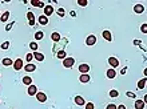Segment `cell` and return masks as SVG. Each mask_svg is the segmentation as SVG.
Masks as SVG:
<instances>
[{
  "label": "cell",
  "instance_id": "cell-15",
  "mask_svg": "<svg viewBox=\"0 0 147 109\" xmlns=\"http://www.w3.org/2000/svg\"><path fill=\"white\" fill-rule=\"evenodd\" d=\"M116 76V72L114 71V69H108V71H107V77L108 78H114Z\"/></svg>",
  "mask_w": 147,
  "mask_h": 109
},
{
  "label": "cell",
  "instance_id": "cell-23",
  "mask_svg": "<svg viewBox=\"0 0 147 109\" xmlns=\"http://www.w3.org/2000/svg\"><path fill=\"white\" fill-rule=\"evenodd\" d=\"M144 86H146V78H142V80L138 82V88H139V89H143Z\"/></svg>",
  "mask_w": 147,
  "mask_h": 109
},
{
  "label": "cell",
  "instance_id": "cell-31",
  "mask_svg": "<svg viewBox=\"0 0 147 109\" xmlns=\"http://www.w3.org/2000/svg\"><path fill=\"white\" fill-rule=\"evenodd\" d=\"M0 47H1V49H7V48L10 47V43H8V41H5V43H3Z\"/></svg>",
  "mask_w": 147,
  "mask_h": 109
},
{
  "label": "cell",
  "instance_id": "cell-26",
  "mask_svg": "<svg viewBox=\"0 0 147 109\" xmlns=\"http://www.w3.org/2000/svg\"><path fill=\"white\" fill-rule=\"evenodd\" d=\"M43 37H44V33H43V32H36V35H35V39H36V40H41Z\"/></svg>",
  "mask_w": 147,
  "mask_h": 109
},
{
  "label": "cell",
  "instance_id": "cell-14",
  "mask_svg": "<svg viewBox=\"0 0 147 109\" xmlns=\"http://www.w3.org/2000/svg\"><path fill=\"white\" fill-rule=\"evenodd\" d=\"M31 4L34 7H38V8H41L43 7V1H39V0H32Z\"/></svg>",
  "mask_w": 147,
  "mask_h": 109
},
{
  "label": "cell",
  "instance_id": "cell-34",
  "mask_svg": "<svg viewBox=\"0 0 147 109\" xmlns=\"http://www.w3.org/2000/svg\"><path fill=\"white\" fill-rule=\"evenodd\" d=\"M86 109H94V104H92V102H88V104H86Z\"/></svg>",
  "mask_w": 147,
  "mask_h": 109
},
{
  "label": "cell",
  "instance_id": "cell-5",
  "mask_svg": "<svg viewBox=\"0 0 147 109\" xmlns=\"http://www.w3.org/2000/svg\"><path fill=\"white\" fill-rule=\"evenodd\" d=\"M52 12H54V7H52V5H46L44 7V16L52 15Z\"/></svg>",
  "mask_w": 147,
  "mask_h": 109
},
{
  "label": "cell",
  "instance_id": "cell-1",
  "mask_svg": "<svg viewBox=\"0 0 147 109\" xmlns=\"http://www.w3.org/2000/svg\"><path fill=\"white\" fill-rule=\"evenodd\" d=\"M74 64H75V59L74 57H66L63 60V67L64 68H71Z\"/></svg>",
  "mask_w": 147,
  "mask_h": 109
},
{
  "label": "cell",
  "instance_id": "cell-12",
  "mask_svg": "<svg viewBox=\"0 0 147 109\" xmlns=\"http://www.w3.org/2000/svg\"><path fill=\"white\" fill-rule=\"evenodd\" d=\"M143 9H144V7L142 5V4H137V5L134 7V11H135L137 14H142V12H143Z\"/></svg>",
  "mask_w": 147,
  "mask_h": 109
},
{
  "label": "cell",
  "instance_id": "cell-25",
  "mask_svg": "<svg viewBox=\"0 0 147 109\" xmlns=\"http://www.w3.org/2000/svg\"><path fill=\"white\" fill-rule=\"evenodd\" d=\"M118 96H119V92L116 89H111L110 91V97H118Z\"/></svg>",
  "mask_w": 147,
  "mask_h": 109
},
{
  "label": "cell",
  "instance_id": "cell-3",
  "mask_svg": "<svg viewBox=\"0 0 147 109\" xmlns=\"http://www.w3.org/2000/svg\"><path fill=\"white\" fill-rule=\"evenodd\" d=\"M14 68L16 69V71H20V69L23 68V60H21V59H17L16 61L14 63Z\"/></svg>",
  "mask_w": 147,
  "mask_h": 109
},
{
  "label": "cell",
  "instance_id": "cell-30",
  "mask_svg": "<svg viewBox=\"0 0 147 109\" xmlns=\"http://www.w3.org/2000/svg\"><path fill=\"white\" fill-rule=\"evenodd\" d=\"M58 15H59L60 17L64 16V8H59V9H58Z\"/></svg>",
  "mask_w": 147,
  "mask_h": 109
},
{
  "label": "cell",
  "instance_id": "cell-36",
  "mask_svg": "<svg viewBox=\"0 0 147 109\" xmlns=\"http://www.w3.org/2000/svg\"><path fill=\"white\" fill-rule=\"evenodd\" d=\"M126 95H127V97H132V99H135V95H134L132 92H127Z\"/></svg>",
  "mask_w": 147,
  "mask_h": 109
},
{
  "label": "cell",
  "instance_id": "cell-7",
  "mask_svg": "<svg viewBox=\"0 0 147 109\" xmlns=\"http://www.w3.org/2000/svg\"><path fill=\"white\" fill-rule=\"evenodd\" d=\"M144 108V101L143 100H137L135 101V109H143Z\"/></svg>",
  "mask_w": 147,
  "mask_h": 109
},
{
  "label": "cell",
  "instance_id": "cell-38",
  "mask_svg": "<svg viewBox=\"0 0 147 109\" xmlns=\"http://www.w3.org/2000/svg\"><path fill=\"white\" fill-rule=\"evenodd\" d=\"M12 24H14V23H11L10 25H7V27H5V31H10L11 28H12Z\"/></svg>",
  "mask_w": 147,
  "mask_h": 109
},
{
  "label": "cell",
  "instance_id": "cell-32",
  "mask_svg": "<svg viewBox=\"0 0 147 109\" xmlns=\"http://www.w3.org/2000/svg\"><path fill=\"white\" fill-rule=\"evenodd\" d=\"M140 31L143 32V33H146V32H147V24H143V25L140 27Z\"/></svg>",
  "mask_w": 147,
  "mask_h": 109
},
{
  "label": "cell",
  "instance_id": "cell-2",
  "mask_svg": "<svg viewBox=\"0 0 147 109\" xmlns=\"http://www.w3.org/2000/svg\"><path fill=\"white\" fill-rule=\"evenodd\" d=\"M86 44L87 45H94V44H96V36H94V35H90L86 39Z\"/></svg>",
  "mask_w": 147,
  "mask_h": 109
},
{
  "label": "cell",
  "instance_id": "cell-17",
  "mask_svg": "<svg viewBox=\"0 0 147 109\" xmlns=\"http://www.w3.org/2000/svg\"><path fill=\"white\" fill-rule=\"evenodd\" d=\"M56 56H58L59 59H62V60H64L67 54H66V51H64V49H62V51H59L58 53H56Z\"/></svg>",
  "mask_w": 147,
  "mask_h": 109
},
{
  "label": "cell",
  "instance_id": "cell-18",
  "mask_svg": "<svg viewBox=\"0 0 147 109\" xmlns=\"http://www.w3.org/2000/svg\"><path fill=\"white\" fill-rule=\"evenodd\" d=\"M8 17H10V12H4V14L0 16V20L3 21V23H5V21L8 20Z\"/></svg>",
  "mask_w": 147,
  "mask_h": 109
},
{
  "label": "cell",
  "instance_id": "cell-4",
  "mask_svg": "<svg viewBox=\"0 0 147 109\" xmlns=\"http://www.w3.org/2000/svg\"><path fill=\"white\" fill-rule=\"evenodd\" d=\"M108 64L111 65V67H114V68H116L118 65H119V60L116 57H110L108 59Z\"/></svg>",
  "mask_w": 147,
  "mask_h": 109
},
{
  "label": "cell",
  "instance_id": "cell-28",
  "mask_svg": "<svg viewBox=\"0 0 147 109\" xmlns=\"http://www.w3.org/2000/svg\"><path fill=\"white\" fill-rule=\"evenodd\" d=\"M27 17H28V20L30 21H35V17H34V14H32V12H28Z\"/></svg>",
  "mask_w": 147,
  "mask_h": 109
},
{
  "label": "cell",
  "instance_id": "cell-35",
  "mask_svg": "<svg viewBox=\"0 0 147 109\" xmlns=\"http://www.w3.org/2000/svg\"><path fill=\"white\" fill-rule=\"evenodd\" d=\"M106 109H116V105H115V104H108Z\"/></svg>",
  "mask_w": 147,
  "mask_h": 109
},
{
  "label": "cell",
  "instance_id": "cell-10",
  "mask_svg": "<svg viewBox=\"0 0 147 109\" xmlns=\"http://www.w3.org/2000/svg\"><path fill=\"white\" fill-rule=\"evenodd\" d=\"M79 71L82 72V73H87V72L90 71V67L87 64H82L80 67H79Z\"/></svg>",
  "mask_w": 147,
  "mask_h": 109
},
{
  "label": "cell",
  "instance_id": "cell-29",
  "mask_svg": "<svg viewBox=\"0 0 147 109\" xmlns=\"http://www.w3.org/2000/svg\"><path fill=\"white\" fill-rule=\"evenodd\" d=\"M78 4L79 5H82V7H86V5H87V0H78Z\"/></svg>",
  "mask_w": 147,
  "mask_h": 109
},
{
  "label": "cell",
  "instance_id": "cell-24",
  "mask_svg": "<svg viewBox=\"0 0 147 109\" xmlns=\"http://www.w3.org/2000/svg\"><path fill=\"white\" fill-rule=\"evenodd\" d=\"M3 65H5V67H8V65H12V60H11L10 57L3 59Z\"/></svg>",
  "mask_w": 147,
  "mask_h": 109
},
{
  "label": "cell",
  "instance_id": "cell-21",
  "mask_svg": "<svg viewBox=\"0 0 147 109\" xmlns=\"http://www.w3.org/2000/svg\"><path fill=\"white\" fill-rule=\"evenodd\" d=\"M103 37L106 39L107 41H111V40H112V37H111V33H110L108 31H104V32H103Z\"/></svg>",
  "mask_w": 147,
  "mask_h": 109
},
{
  "label": "cell",
  "instance_id": "cell-39",
  "mask_svg": "<svg viewBox=\"0 0 147 109\" xmlns=\"http://www.w3.org/2000/svg\"><path fill=\"white\" fill-rule=\"evenodd\" d=\"M126 72H127V69H126V68H123V69H122V71H120V73H122V75H124Z\"/></svg>",
  "mask_w": 147,
  "mask_h": 109
},
{
  "label": "cell",
  "instance_id": "cell-8",
  "mask_svg": "<svg viewBox=\"0 0 147 109\" xmlns=\"http://www.w3.org/2000/svg\"><path fill=\"white\" fill-rule=\"evenodd\" d=\"M75 102L78 104V105H84L86 104L84 99H83L82 96H75Z\"/></svg>",
  "mask_w": 147,
  "mask_h": 109
},
{
  "label": "cell",
  "instance_id": "cell-19",
  "mask_svg": "<svg viewBox=\"0 0 147 109\" xmlns=\"http://www.w3.org/2000/svg\"><path fill=\"white\" fill-rule=\"evenodd\" d=\"M23 84H25V85H31V84H32V78L28 77V76L23 77Z\"/></svg>",
  "mask_w": 147,
  "mask_h": 109
},
{
  "label": "cell",
  "instance_id": "cell-16",
  "mask_svg": "<svg viewBox=\"0 0 147 109\" xmlns=\"http://www.w3.org/2000/svg\"><path fill=\"white\" fill-rule=\"evenodd\" d=\"M34 57L36 59V60H39V61H43V60H44V56H43L41 53H39V52H35Z\"/></svg>",
  "mask_w": 147,
  "mask_h": 109
},
{
  "label": "cell",
  "instance_id": "cell-20",
  "mask_svg": "<svg viewBox=\"0 0 147 109\" xmlns=\"http://www.w3.org/2000/svg\"><path fill=\"white\" fill-rule=\"evenodd\" d=\"M51 39L54 41H59L60 40V35L58 33V32H52V35H51Z\"/></svg>",
  "mask_w": 147,
  "mask_h": 109
},
{
  "label": "cell",
  "instance_id": "cell-37",
  "mask_svg": "<svg viewBox=\"0 0 147 109\" xmlns=\"http://www.w3.org/2000/svg\"><path fill=\"white\" fill-rule=\"evenodd\" d=\"M140 44H142L140 40H134V45H140Z\"/></svg>",
  "mask_w": 147,
  "mask_h": 109
},
{
  "label": "cell",
  "instance_id": "cell-9",
  "mask_svg": "<svg viewBox=\"0 0 147 109\" xmlns=\"http://www.w3.org/2000/svg\"><path fill=\"white\" fill-rule=\"evenodd\" d=\"M36 86L35 85H30V88H28V95L30 96H34V95H36V93H38V91H36Z\"/></svg>",
  "mask_w": 147,
  "mask_h": 109
},
{
  "label": "cell",
  "instance_id": "cell-27",
  "mask_svg": "<svg viewBox=\"0 0 147 109\" xmlns=\"http://www.w3.org/2000/svg\"><path fill=\"white\" fill-rule=\"evenodd\" d=\"M30 48H31L34 52H36V49H38V44H36V43H31V44H30Z\"/></svg>",
  "mask_w": 147,
  "mask_h": 109
},
{
  "label": "cell",
  "instance_id": "cell-33",
  "mask_svg": "<svg viewBox=\"0 0 147 109\" xmlns=\"http://www.w3.org/2000/svg\"><path fill=\"white\" fill-rule=\"evenodd\" d=\"M25 57H27V61H32V59H34V54H32V53H28Z\"/></svg>",
  "mask_w": 147,
  "mask_h": 109
},
{
  "label": "cell",
  "instance_id": "cell-22",
  "mask_svg": "<svg viewBox=\"0 0 147 109\" xmlns=\"http://www.w3.org/2000/svg\"><path fill=\"white\" fill-rule=\"evenodd\" d=\"M24 69H25L27 72H34L35 69H36V67H35L34 64H28V65H27V67H25Z\"/></svg>",
  "mask_w": 147,
  "mask_h": 109
},
{
  "label": "cell",
  "instance_id": "cell-13",
  "mask_svg": "<svg viewBox=\"0 0 147 109\" xmlns=\"http://www.w3.org/2000/svg\"><path fill=\"white\" fill-rule=\"evenodd\" d=\"M79 80H80L82 82H88L90 81V76L87 75V73H83V75L79 77Z\"/></svg>",
  "mask_w": 147,
  "mask_h": 109
},
{
  "label": "cell",
  "instance_id": "cell-40",
  "mask_svg": "<svg viewBox=\"0 0 147 109\" xmlns=\"http://www.w3.org/2000/svg\"><path fill=\"white\" fill-rule=\"evenodd\" d=\"M116 109H126V106H124V105H119Z\"/></svg>",
  "mask_w": 147,
  "mask_h": 109
},
{
  "label": "cell",
  "instance_id": "cell-6",
  "mask_svg": "<svg viewBox=\"0 0 147 109\" xmlns=\"http://www.w3.org/2000/svg\"><path fill=\"white\" fill-rule=\"evenodd\" d=\"M36 99L40 102H46L47 101V96H46L44 93H36Z\"/></svg>",
  "mask_w": 147,
  "mask_h": 109
},
{
  "label": "cell",
  "instance_id": "cell-11",
  "mask_svg": "<svg viewBox=\"0 0 147 109\" xmlns=\"http://www.w3.org/2000/svg\"><path fill=\"white\" fill-rule=\"evenodd\" d=\"M39 23H40L41 25H46V24H48V17L44 16V15H41V16L39 17Z\"/></svg>",
  "mask_w": 147,
  "mask_h": 109
},
{
  "label": "cell",
  "instance_id": "cell-41",
  "mask_svg": "<svg viewBox=\"0 0 147 109\" xmlns=\"http://www.w3.org/2000/svg\"><path fill=\"white\" fill-rule=\"evenodd\" d=\"M71 16H74V17L76 16V12H75V11H72V12H71Z\"/></svg>",
  "mask_w": 147,
  "mask_h": 109
}]
</instances>
